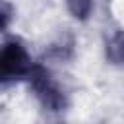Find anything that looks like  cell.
<instances>
[{"label": "cell", "mask_w": 124, "mask_h": 124, "mask_svg": "<svg viewBox=\"0 0 124 124\" xmlns=\"http://www.w3.org/2000/svg\"><path fill=\"white\" fill-rule=\"evenodd\" d=\"M31 89L35 91L37 99L50 110H60L66 105V97L60 89V85L54 81V78L50 76V72L39 64L33 66V70L27 76Z\"/></svg>", "instance_id": "7a4b0ae2"}, {"label": "cell", "mask_w": 124, "mask_h": 124, "mask_svg": "<svg viewBox=\"0 0 124 124\" xmlns=\"http://www.w3.org/2000/svg\"><path fill=\"white\" fill-rule=\"evenodd\" d=\"M68 8L72 10V14L76 17H85L93 6H91V2H72V4H68Z\"/></svg>", "instance_id": "277c9868"}, {"label": "cell", "mask_w": 124, "mask_h": 124, "mask_svg": "<svg viewBox=\"0 0 124 124\" xmlns=\"http://www.w3.org/2000/svg\"><path fill=\"white\" fill-rule=\"evenodd\" d=\"M108 52H110V56H112L114 60H122V58H124V31L118 33V35L110 41Z\"/></svg>", "instance_id": "3957f363"}, {"label": "cell", "mask_w": 124, "mask_h": 124, "mask_svg": "<svg viewBox=\"0 0 124 124\" xmlns=\"http://www.w3.org/2000/svg\"><path fill=\"white\" fill-rule=\"evenodd\" d=\"M10 14H12V6L6 2H0V27L6 29L8 21H10Z\"/></svg>", "instance_id": "5b68a950"}, {"label": "cell", "mask_w": 124, "mask_h": 124, "mask_svg": "<svg viewBox=\"0 0 124 124\" xmlns=\"http://www.w3.org/2000/svg\"><path fill=\"white\" fill-rule=\"evenodd\" d=\"M31 56L27 48L21 45L17 39H10L2 45V54H0V78L4 83L27 78L29 72L33 70Z\"/></svg>", "instance_id": "6da1fadb"}]
</instances>
